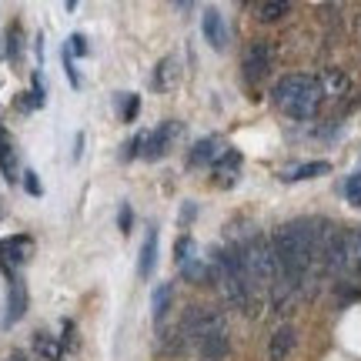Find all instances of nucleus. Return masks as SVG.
<instances>
[{"instance_id":"nucleus-11","label":"nucleus","mask_w":361,"mask_h":361,"mask_svg":"<svg viewBox=\"0 0 361 361\" xmlns=\"http://www.w3.org/2000/svg\"><path fill=\"white\" fill-rule=\"evenodd\" d=\"M295 348H298V331L291 328V324H281L268 341V358L271 361H288Z\"/></svg>"},{"instance_id":"nucleus-14","label":"nucleus","mask_w":361,"mask_h":361,"mask_svg":"<svg viewBox=\"0 0 361 361\" xmlns=\"http://www.w3.org/2000/svg\"><path fill=\"white\" fill-rule=\"evenodd\" d=\"M171 298H174V288L171 284H157L154 298H151V311H154V322H164V314L171 308Z\"/></svg>"},{"instance_id":"nucleus-22","label":"nucleus","mask_w":361,"mask_h":361,"mask_svg":"<svg viewBox=\"0 0 361 361\" xmlns=\"http://www.w3.org/2000/svg\"><path fill=\"white\" fill-rule=\"evenodd\" d=\"M345 197H348V204L361 207V174H351L345 180Z\"/></svg>"},{"instance_id":"nucleus-24","label":"nucleus","mask_w":361,"mask_h":361,"mask_svg":"<svg viewBox=\"0 0 361 361\" xmlns=\"http://www.w3.org/2000/svg\"><path fill=\"white\" fill-rule=\"evenodd\" d=\"M20 180H24V191L30 194V197H40V194H44V188H40V180H37V174H34V171H24V174H20Z\"/></svg>"},{"instance_id":"nucleus-21","label":"nucleus","mask_w":361,"mask_h":361,"mask_svg":"<svg viewBox=\"0 0 361 361\" xmlns=\"http://www.w3.org/2000/svg\"><path fill=\"white\" fill-rule=\"evenodd\" d=\"M7 57H11V61L20 57V24H17V20L7 27Z\"/></svg>"},{"instance_id":"nucleus-6","label":"nucleus","mask_w":361,"mask_h":361,"mask_svg":"<svg viewBox=\"0 0 361 361\" xmlns=\"http://www.w3.org/2000/svg\"><path fill=\"white\" fill-rule=\"evenodd\" d=\"M30 258H34V238L13 234V238H4V241H0V268L7 271V274H11V268H20V264Z\"/></svg>"},{"instance_id":"nucleus-3","label":"nucleus","mask_w":361,"mask_h":361,"mask_svg":"<svg viewBox=\"0 0 361 361\" xmlns=\"http://www.w3.org/2000/svg\"><path fill=\"white\" fill-rule=\"evenodd\" d=\"M271 61H274L271 40H251L245 47V57H241V71H245L247 84H261V80L268 78Z\"/></svg>"},{"instance_id":"nucleus-17","label":"nucleus","mask_w":361,"mask_h":361,"mask_svg":"<svg viewBox=\"0 0 361 361\" xmlns=\"http://www.w3.org/2000/svg\"><path fill=\"white\" fill-rule=\"evenodd\" d=\"M238 168H241V154H238V151H228L224 161L214 168V174L221 178V184H231V180L238 178Z\"/></svg>"},{"instance_id":"nucleus-20","label":"nucleus","mask_w":361,"mask_h":361,"mask_svg":"<svg viewBox=\"0 0 361 361\" xmlns=\"http://www.w3.org/2000/svg\"><path fill=\"white\" fill-rule=\"evenodd\" d=\"M137 111H141V97H137V94H121V121H124V124H134Z\"/></svg>"},{"instance_id":"nucleus-15","label":"nucleus","mask_w":361,"mask_h":361,"mask_svg":"<svg viewBox=\"0 0 361 361\" xmlns=\"http://www.w3.org/2000/svg\"><path fill=\"white\" fill-rule=\"evenodd\" d=\"M318 80H322L324 97H328V94H331V97H341V94L348 90V78H345L341 71H335V67H331V71H324V78H318Z\"/></svg>"},{"instance_id":"nucleus-12","label":"nucleus","mask_w":361,"mask_h":361,"mask_svg":"<svg viewBox=\"0 0 361 361\" xmlns=\"http://www.w3.org/2000/svg\"><path fill=\"white\" fill-rule=\"evenodd\" d=\"M154 264H157V231L144 234V245H141V258H137V274L141 278H151L154 274Z\"/></svg>"},{"instance_id":"nucleus-1","label":"nucleus","mask_w":361,"mask_h":361,"mask_svg":"<svg viewBox=\"0 0 361 361\" xmlns=\"http://www.w3.org/2000/svg\"><path fill=\"white\" fill-rule=\"evenodd\" d=\"M271 97L278 104V111L295 121H308V117L318 114V107L324 101V90H322V80L311 78V74H284Z\"/></svg>"},{"instance_id":"nucleus-9","label":"nucleus","mask_w":361,"mask_h":361,"mask_svg":"<svg viewBox=\"0 0 361 361\" xmlns=\"http://www.w3.org/2000/svg\"><path fill=\"white\" fill-rule=\"evenodd\" d=\"M201 30H204V40L214 51H224V47H228V27H224V17H221L218 7H207L204 11Z\"/></svg>"},{"instance_id":"nucleus-13","label":"nucleus","mask_w":361,"mask_h":361,"mask_svg":"<svg viewBox=\"0 0 361 361\" xmlns=\"http://www.w3.org/2000/svg\"><path fill=\"white\" fill-rule=\"evenodd\" d=\"M251 11H255V17L261 24H274V20H281V17L291 13V4H284V0H258Z\"/></svg>"},{"instance_id":"nucleus-26","label":"nucleus","mask_w":361,"mask_h":361,"mask_svg":"<svg viewBox=\"0 0 361 361\" xmlns=\"http://www.w3.org/2000/svg\"><path fill=\"white\" fill-rule=\"evenodd\" d=\"M4 361H30V358H27L24 351H11V355H7V358H4Z\"/></svg>"},{"instance_id":"nucleus-19","label":"nucleus","mask_w":361,"mask_h":361,"mask_svg":"<svg viewBox=\"0 0 361 361\" xmlns=\"http://www.w3.org/2000/svg\"><path fill=\"white\" fill-rule=\"evenodd\" d=\"M34 348H37L40 358H51V361L61 358V341H54L47 331H37V335H34Z\"/></svg>"},{"instance_id":"nucleus-25","label":"nucleus","mask_w":361,"mask_h":361,"mask_svg":"<svg viewBox=\"0 0 361 361\" xmlns=\"http://www.w3.org/2000/svg\"><path fill=\"white\" fill-rule=\"evenodd\" d=\"M67 54H78V57H84L87 54V37L84 34H71V40H67Z\"/></svg>"},{"instance_id":"nucleus-7","label":"nucleus","mask_w":361,"mask_h":361,"mask_svg":"<svg viewBox=\"0 0 361 361\" xmlns=\"http://www.w3.org/2000/svg\"><path fill=\"white\" fill-rule=\"evenodd\" d=\"M27 314V288L20 278H11V288H7V311H4V328H13Z\"/></svg>"},{"instance_id":"nucleus-8","label":"nucleus","mask_w":361,"mask_h":361,"mask_svg":"<svg viewBox=\"0 0 361 361\" xmlns=\"http://www.w3.org/2000/svg\"><path fill=\"white\" fill-rule=\"evenodd\" d=\"M178 80H180V61L174 57V54L161 57L157 67H154V74H151V87H154L157 94H164V90H171Z\"/></svg>"},{"instance_id":"nucleus-18","label":"nucleus","mask_w":361,"mask_h":361,"mask_svg":"<svg viewBox=\"0 0 361 361\" xmlns=\"http://www.w3.org/2000/svg\"><path fill=\"white\" fill-rule=\"evenodd\" d=\"M197 345H201V355H204L207 361L228 355V338L224 335H211V338H204V341H197Z\"/></svg>"},{"instance_id":"nucleus-10","label":"nucleus","mask_w":361,"mask_h":361,"mask_svg":"<svg viewBox=\"0 0 361 361\" xmlns=\"http://www.w3.org/2000/svg\"><path fill=\"white\" fill-rule=\"evenodd\" d=\"M0 174L7 184H17L20 180V168H17V147H13V137L7 134V128L0 124Z\"/></svg>"},{"instance_id":"nucleus-23","label":"nucleus","mask_w":361,"mask_h":361,"mask_svg":"<svg viewBox=\"0 0 361 361\" xmlns=\"http://www.w3.org/2000/svg\"><path fill=\"white\" fill-rule=\"evenodd\" d=\"M117 228H121V234H130V228H134V211H130V204H121V211H117Z\"/></svg>"},{"instance_id":"nucleus-16","label":"nucleus","mask_w":361,"mask_h":361,"mask_svg":"<svg viewBox=\"0 0 361 361\" xmlns=\"http://www.w3.org/2000/svg\"><path fill=\"white\" fill-rule=\"evenodd\" d=\"M328 171H331V164H328V161H308V164H301V168L291 171L284 180H311V178H322V174H328Z\"/></svg>"},{"instance_id":"nucleus-2","label":"nucleus","mask_w":361,"mask_h":361,"mask_svg":"<svg viewBox=\"0 0 361 361\" xmlns=\"http://www.w3.org/2000/svg\"><path fill=\"white\" fill-rule=\"evenodd\" d=\"M180 335L194 338V341H204V338H211V335H224V318H221L218 311L194 305V308H188L184 318H180Z\"/></svg>"},{"instance_id":"nucleus-4","label":"nucleus","mask_w":361,"mask_h":361,"mask_svg":"<svg viewBox=\"0 0 361 361\" xmlns=\"http://www.w3.org/2000/svg\"><path fill=\"white\" fill-rule=\"evenodd\" d=\"M228 151H231V147H228V141H224V137H218V134H211V137L194 141L188 161H191V168H218Z\"/></svg>"},{"instance_id":"nucleus-5","label":"nucleus","mask_w":361,"mask_h":361,"mask_svg":"<svg viewBox=\"0 0 361 361\" xmlns=\"http://www.w3.org/2000/svg\"><path fill=\"white\" fill-rule=\"evenodd\" d=\"M178 137H180V124L178 121H164L161 128H154L151 134H144V157H147V161H161V157L174 147Z\"/></svg>"}]
</instances>
